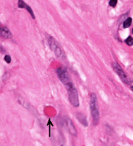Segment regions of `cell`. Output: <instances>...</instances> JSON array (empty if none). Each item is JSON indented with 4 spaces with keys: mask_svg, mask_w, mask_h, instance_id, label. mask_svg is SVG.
Returning <instances> with one entry per match:
<instances>
[{
    "mask_svg": "<svg viewBox=\"0 0 133 146\" xmlns=\"http://www.w3.org/2000/svg\"><path fill=\"white\" fill-rule=\"evenodd\" d=\"M90 110L92 117V123L94 126H97L100 123V110L97 100V96L95 92H91L90 95Z\"/></svg>",
    "mask_w": 133,
    "mask_h": 146,
    "instance_id": "1",
    "label": "cell"
},
{
    "mask_svg": "<svg viewBox=\"0 0 133 146\" xmlns=\"http://www.w3.org/2000/svg\"><path fill=\"white\" fill-rule=\"evenodd\" d=\"M65 88L67 90V95H68V99L70 103L74 107L77 108L80 105V101H79V95L77 89L74 87V83L70 82L65 86Z\"/></svg>",
    "mask_w": 133,
    "mask_h": 146,
    "instance_id": "2",
    "label": "cell"
},
{
    "mask_svg": "<svg viewBox=\"0 0 133 146\" xmlns=\"http://www.w3.org/2000/svg\"><path fill=\"white\" fill-rule=\"evenodd\" d=\"M48 43H49L50 49L54 51L55 55L57 57L61 59H65V53L64 50L59 46V43L55 40V38L49 35L48 36Z\"/></svg>",
    "mask_w": 133,
    "mask_h": 146,
    "instance_id": "3",
    "label": "cell"
},
{
    "mask_svg": "<svg viewBox=\"0 0 133 146\" xmlns=\"http://www.w3.org/2000/svg\"><path fill=\"white\" fill-rule=\"evenodd\" d=\"M112 68L114 70V72L117 74L120 79L125 83V84H127V85H130L132 83V80L129 78V76L126 75V73L125 72V71L122 69V67L120 66L118 62L117 61H114L112 63Z\"/></svg>",
    "mask_w": 133,
    "mask_h": 146,
    "instance_id": "4",
    "label": "cell"
},
{
    "mask_svg": "<svg viewBox=\"0 0 133 146\" xmlns=\"http://www.w3.org/2000/svg\"><path fill=\"white\" fill-rule=\"evenodd\" d=\"M56 74L59 77V81L65 85L66 86L67 84L70 83V82H73L72 80H71V76L70 75V73L68 72V71L64 68V67H59L56 69Z\"/></svg>",
    "mask_w": 133,
    "mask_h": 146,
    "instance_id": "5",
    "label": "cell"
},
{
    "mask_svg": "<svg viewBox=\"0 0 133 146\" xmlns=\"http://www.w3.org/2000/svg\"><path fill=\"white\" fill-rule=\"evenodd\" d=\"M64 125L65 126L66 129L68 132L74 137H77V129L74 126V123L72 122V120L69 117H64Z\"/></svg>",
    "mask_w": 133,
    "mask_h": 146,
    "instance_id": "6",
    "label": "cell"
},
{
    "mask_svg": "<svg viewBox=\"0 0 133 146\" xmlns=\"http://www.w3.org/2000/svg\"><path fill=\"white\" fill-rule=\"evenodd\" d=\"M18 7L20 8V9H26V10L28 11V13L31 15L32 19H35V15H34V12H33V9H31V7H30V5H28L24 1L18 0Z\"/></svg>",
    "mask_w": 133,
    "mask_h": 146,
    "instance_id": "7",
    "label": "cell"
},
{
    "mask_svg": "<svg viewBox=\"0 0 133 146\" xmlns=\"http://www.w3.org/2000/svg\"><path fill=\"white\" fill-rule=\"evenodd\" d=\"M0 36L4 38V39H11L13 37V35L11 31L5 26H1L0 27Z\"/></svg>",
    "mask_w": 133,
    "mask_h": 146,
    "instance_id": "8",
    "label": "cell"
},
{
    "mask_svg": "<svg viewBox=\"0 0 133 146\" xmlns=\"http://www.w3.org/2000/svg\"><path fill=\"white\" fill-rule=\"evenodd\" d=\"M75 117L77 118V120L84 126V127H87L88 126V121H87V117L83 113H80V112H78L76 114H75Z\"/></svg>",
    "mask_w": 133,
    "mask_h": 146,
    "instance_id": "9",
    "label": "cell"
},
{
    "mask_svg": "<svg viewBox=\"0 0 133 146\" xmlns=\"http://www.w3.org/2000/svg\"><path fill=\"white\" fill-rule=\"evenodd\" d=\"M132 19L131 17H128V18L123 22V27H124L125 29L129 28V27L132 25Z\"/></svg>",
    "mask_w": 133,
    "mask_h": 146,
    "instance_id": "10",
    "label": "cell"
},
{
    "mask_svg": "<svg viewBox=\"0 0 133 146\" xmlns=\"http://www.w3.org/2000/svg\"><path fill=\"white\" fill-rule=\"evenodd\" d=\"M125 43L127 44V45H129V46H132L133 44V38L132 36H128L126 39V40H125Z\"/></svg>",
    "mask_w": 133,
    "mask_h": 146,
    "instance_id": "11",
    "label": "cell"
},
{
    "mask_svg": "<svg viewBox=\"0 0 133 146\" xmlns=\"http://www.w3.org/2000/svg\"><path fill=\"white\" fill-rule=\"evenodd\" d=\"M117 0H110L109 1V5L111 7V8H116L117 5Z\"/></svg>",
    "mask_w": 133,
    "mask_h": 146,
    "instance_id": "12",
    "label": "cell"
},
{
    "mask_svg": "<svg viewBox=\"0 0 133 146\" xmlns=\"http://www.w3.org/2000/svg\"><path fill=\"white\" fill-rule=\"evenodd\" d=\"M4 60H5L8 64H9V63L11 62V60H12L11 56H9V55H6V56H4Z\"/></svg>",
    "mask_w": 133,
    "mask_h": 146,
    "instance_id": "13",
    "label": "cell"
},
{
    "mask_svg": "<svg viewBox=\"0 0 133 146\" xmlns=\"http://www.w3.org/2000/svg\"><path fill=\"white\" fill-rule=\"evenodd\" d=\"M127 15H128V14H126V15H123L122 16H120V22H124V21L128 18Z\"/></svg>",
    "mask_w": 133,
    "mask_h": 146,
    "instance_id": "14",
    "label": "cell"
},
{
    "mask_svg": "<svg viewBox=\"0 0 133 146\" xmlns=\"http://www.w3.org/2000/svg\"><path fill=\"white\" fill-rule=\"evenodd\" d=\"M131 89H132V91H133V87H131Z\"/></svg>",
    "mask_w": 133,
    "mask_h": 146,
    "instance_id": "15",
    "label": "cell"
},
{
    "mask_svg": "<svg viewBox=\"0 0 133 146\" xmlns=\"http://www.w3.org/2000/svg\"><path fill=\"white\" fill-rule=\"evenodd\" d=\"M1 26H2V25H1V22H0V27H1Z\"/></svg>",
    "mask_w": 133,
    "mask_h": 146,
    "instance_id": "16",
    "label": "cell"
},
{
    "mask_svg": "<svg viewBox=\"0 0 133 146\" xmlns=\"http://www.w3.org/2000/svg\"><path fill=\"white\" fill-rule=\"evenodd\" d=\"M61 146H65V145H61Z\"/></svg>",
    "mask_w": 133,
    "mask_h": 146,
    "instance_id": "17",
    "label": "cell"
},
{
    "mask_svg": "<svg viewBox=\"0 0 133 146\" xmlns=\"http://www.w3.org/2000/svg\"><path fill=\"white\" fill-rule=\"evenodd\" d=\"M132 33H133V29H132Z\"/></svg>",
    "mask_w": 133,
    "mask_h": 146,
    "instance_id": "18",
    "label": "cell"
}]
</instances>
